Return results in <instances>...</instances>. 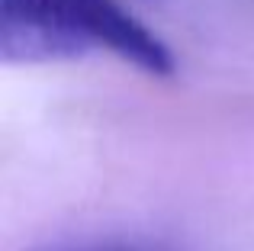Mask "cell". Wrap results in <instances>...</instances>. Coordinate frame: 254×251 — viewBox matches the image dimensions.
I'll return each instance as SVG.
<instances>
[{
    "mask_svg": "<svg viewBox=\"0 0 254 251\" xmlns=\"http://www.w3.org/2000/svg\"><path fill=\"white\" fill-rule=\"evenodd\" d=\"M90 52H113L148 74L174 71L171 49L126 0H0L6 62H68Z\"/></svg>",
    "mask_w": 254,
    "mask_h": 251,
    "instance_id": "6da1fadb",
    "label": "cell"
},
{
    "mask_svg": "<svg viewBox=\"0 0 254 251\" xmlns=\"http://www.w3.org/2000/svg\"><path fill=\"white\" fill-rule=\"evenodd\" d=\"M64 251H177V248L155 239H106V242H90V245H77Z\"/></svg>",
    "mask_w": 254,
    "mask_h": 251,
    "instance_id": "7a4b0ae2",
    "label": "cell"
}]
</instances>
